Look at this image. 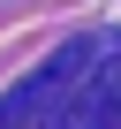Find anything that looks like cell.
Segmentation results:
<instances>
[{
  "label": "cell",
  "mask_w": 121,
  "mask_h": 129,
  "mask_svg": "<svg viewBox=\"0 0 121 129\" xmlns=\"http://www.w3.org/2000/svg\"><path fill=\"white\" fill-rule=\"evenodd\" d=\"M45 84L38 129H121V30L68 38L45 61Z\"/></svg>",
  "instance_id": "obj_1"
}]
</instances>
